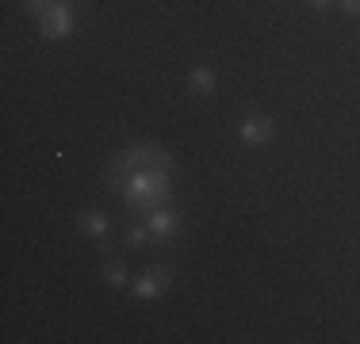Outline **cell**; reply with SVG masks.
<instances>
[{
  "label": "cell",
  "mask_w": 360,
  "mask_h": 344,
  "mask_svg": "<svg viewBox=\"0 0 360 344\" xmlns=\"http://www.w3.org/2000/svg\"><path fill=\"white\" fill-rule=\"evenodd\" d=\"M42 23V39H65L73 31V8L70 4H54L39 15Z\"/></svg>",
  "instance_id": "cell-4"
},
{
  "label": "cell",
  "mask_w": 360,
  "mask_h": 344,
  "mask_svg": "<svg viewBox=\"0 0 360 344\" xmlns=\"http://www.w3.org/2000/svg\"><path fill=\"white\" fill-rule=\"evenodd\" d=\"M104 279L111 283V287H123V283H127V268H123V260H108V264H104Z\"/></svg>",
  "instance_id": "cell-8"
},
{
  "label": "cell",
  "mask_w": 360,
  "mask_h": 344,
  "mask_svg": "<svg viewBox=\"0 0 360 344\" xmlns=\"http://www.w3.org/2000/svg\"><path fill=\"white\" fill-rule=\"evenodd\" d=\"M338 4H341V8H345V12H349V15H360V0H338Z\"/></svg>",
  "instance_id": "cell-11"
},
{
  "label": "cell",
  "mask_w": 360,
  "mask_h": 344,
  "mask_svg": "<svg viewBox=\"0 0 360 344\" xmlns=\"http://www.w3.org/2000/svg\"><path fill=\"white\" fill-rule=\"evenodd\" d=\"M127 241H131V249H142L146 241H150V230H146V226H131V234H127Z\"/></svg>",
  "instance_id": "cell-9"
},
{
  "label": "cell",
  "mask_w": 360,
  "mask_h": 344,
  "mask_svg": "<svg viewBox=\"0 0 360 344\" xmlns=\"http://www.w3.org/2000/svg\"><path fill=\"white\" fill-rule=\"evenodd\" d=\"M272 134H276V126H272L269 115H245L242 123H238V138H242V145H250V150H257V145L272 142Z\"/></svg>",
  "instance_id": "cell-2"
},
{
  "label": "cell",
  "mask_w": 360,
  "mask_h": 344,
  "mask_svg": "<svg viewBox=\"0 0 360 344\" xmlns=\"http://www.w3.org/2000/svg\"><path fill=\"white\" fill-rule=\"evenodd\" d=\"M54 4H70V0H27V8H31V12H46V8H54Z\"/></svg>",
  "instance_id": "cell-10"
},
{
  "label": "cell",
  "mask_w": 360,
  "mask_h": 344,
  "mask_svg": "<svg viewBox=\"0 0 360 344\" xmlns=\"http://www.w3.org/2000/svg\"><path fill=\"white\" fill-rule=\"evenodd\" d=\"M307 4H311V8H330L333 0H307Z\"/></svg>",
  "instance_id": "cell-12"
},
{
  "label": "cell",
  "mask_w": 360,
  "mask_h": 344,
  "mask_svg": "<svg viewBox=\"0 0 360 344\" xmlns=\"http://www.w3.org/2000/svg\"><path fill=\"white\" fill-rule=\"evenodd\" d=\"M77 226H81V234H89V237L104 241L111 222H108V214H104V211H84L81 218H77Z\"/></svg>",
  "instance_id": "cell-6"
},
{
  "label": "cell",
  "mask_w": 360,
  "mask_h": 344,
  "mask_svg": "<svg viewBox=\"0 0 360 344\" xmlns=\"http://www.w3.org/2000/svg\"><path fill=\"white\" fill-rule=\"evenodd\" d=\"M169 283H173V272H169L165 264H153V268H146L139 279H134V295L139 298H161L169 291Z\"/></svg>",
  "instance_id": "cell-3"
},
{
  "label": "cell",
  "mask_w": 360,
  "mask_h": 344,
  "mask_svg": "<svg viewBox=\"0 0 360 344\" xmlns=\"http://www.w3.org/2000/svg\"><path fill=\"white\" fill-rule=\"evenodd\" d=\"M188 88H192V96H211L215 92V73L207 65H195L192 77H188Z\"/></svg>",
  "instance_id": "cell-7"
},
{
  "label": "cell",
  "mask_w": 360,
  "mask_h": 344,
  "mask_svg": "<svg viewBox=\"0 0 360 344\" xmlns=\"http://www.w3.org/2000/svg\"><path fill=\"white\" fill-rule=\"evenodd\" d=\"M169 168L173 165H142L134 172H127L123 180H115L123 187V199L131 211H158L161 203L173 195V184H169Z\"/></svg>",
  "instance_id": "cell-1"
},
{
  "label": "cell",
  "mask_w": 360,
  "mask_h": 344,
  "mask_svg": "<svg viewBox=\"0 0 360 344\" xmlns=\"http://www.w3.org/2000/svg\"><path fill=\"white\" fill-rule=\"evenodd\" d=\"M146 230H150L153 241H173L180 234V214L176 211H165V206H158V211L146 214Z\"/></svg>",
  "instance_id": "cell-5"
}]
</instances>
